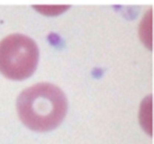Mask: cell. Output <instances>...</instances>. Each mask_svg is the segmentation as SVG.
Instances as JSON below:
<instances>
[{"mask_svg":"<svg viewBox=\"0 0 154 144\" xmlns=\"http://www.w3.org/2000/svg\"><path fill=\"white\" fill-rule=\"evenodd\" d=\"M39 10L44 12L45 14H49L53 12H62L63 10H65V9L68 8L67 6L61 5V6H39Z\"/></svg>","mask_w":154,"mask_h":144,"instance_id":"cell-3","label":"cell"},{"mask_svg":"<svg viewBox=\"0 0 154 144\" xmlns=\"http://www.w3.org/2000/svg\"><path fill=\"white\" fill-rule=\"evenodd\" d=\"M39 51L34 40L20 33L0 41V72L13 80L29 77L37 68Z\"/></svg>","mask_w":154,"mask_h":144,"instance_id":"cell-2","label":"cell"},{"mask_svg":"<svg viewBox=\"0 0 154 144\" xmlns=\"http://www.w3.org/2000/svg\"><path fill=\"white\" fill-rule=\"evenodd\" d=\"M68 103L62 89L49 82H40L24 89L17 100L22 122L31 130L48 131L64 119Z\"/></svg>","mask_w":154,"mask_h":144,"instance_id":"cell-1","label":"cell"}]
</instances>
